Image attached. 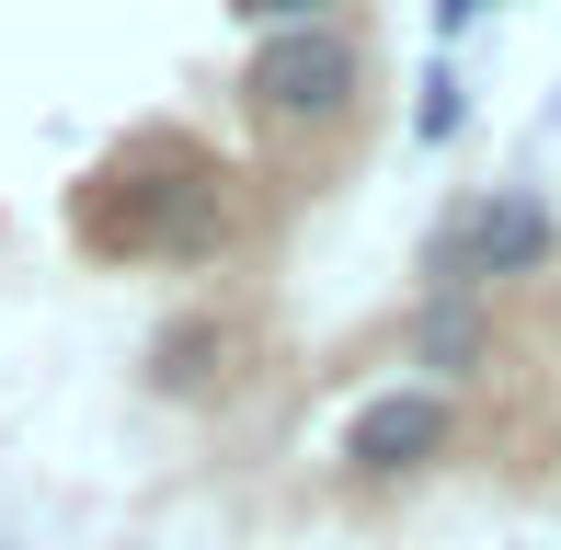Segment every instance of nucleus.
Returning <instances> with one entry per match:
<instances>
[{
    "label": "nucleus",
    "mask_w": 561,
    "mask_h": 550,
    "mask_svg": "<svg viewBox=\"0 0 561 550\" xmlns=\"http://www.w3.org/2000/svg\"><path fill=\"white\" fill-rule=\"evenodd\" d=\"M69 241L92 264H218L241 241V184L195 127H126L69 184Z\"/></svg>",
    "instance_id": "1"
},
{
    "label": "nucleus",
    "mask_w": 561,
    "mask_h": 550,
    "mask_svg": "<svg viewBox=\"0 0 561 550\" xmlns=\"http://www.w3.org/2000/svg\"><path fill=\"white\" fill-rule=\"evenodd\" d=\"M378 81H390L378 23L344 12V23H287V35H252V58H241V81H229V92H241L252 149H264L298 195H310V184H333L355 149H367Z\"/></svg>",
    "instance_id": "2"
},
{
    "label": "nucleus",
    "mask_w": 561,
    "mask_h": 550,
    "mask_svg": "<svg viewBox=\"0 0 561 550\" xmlns=\"http://www.w3.org/2000/svg\"><path fill=\"white\" fill-rule=\"evenodd\" d=\"M561 264V218L539 184H481L424 230V298H493Z\"/></svg>",
    "instance_id": "3"
},
{
    "label": "nucleus",
    "mask_w": 561,
    "mask_h": 550,
    "mask_svg": "<svg viewBox=\"0 0 561 550\" xmlns=\"http://www.w3.org/2000/svg\"><path fill=\"white\" fill-rule=\"evenodd\" d=\"M458 447H470L458 390H378V402H355V424H344V482L355 493H413V482H436Z\"/></svg>",
    "instance_id": "4"
},
{
    "label": "nucleus",
    "mask_w": 561,
    "mask_h": 550,
    "mask_svg": "<svg viewBox=\"0 0 561 550\" xmlns=\"http://www.w3.org/2000/svg\"><path fill=\"white\" fill-rule=\"evenodd\" d=\"M264 367V344H252V310H229V298H195V310H172L161 333H149V356H138V379H149V402H184V413H207L229 402V390Z\"/></svg>",
    "instance_id": "5"
},
{
    "label": "nucleus",
    "mask_w": 561,
    "mask_h": 550,
    "mask_svg": "<svg viewBox=\"0 0 561 550\" xmlns=\"http://www.w3.org/2000/svg\"><path fill=\"white\" fill-rule=\"evenodd\" d=\"M401 356L447 367V379H481V367H493V298H424V310L401 321Z\"/></svg>",
    "instance_id": "6"
},
{
    "label": "nucleus",
    "mask_w": 561,
    "mask_h": 550,
    "mask_svg": "<svg viewBox=\"0 0 561 550\" xmlns=\"http://www.w3.org/2000/svg\"><path fill=\"white\" fill-rule=\"evenodd\" d=\"M458 127H470V81L436 58V69H424V104H413V138H424V149H447Z\"/></svg>",
    "instance_id": "7"
},
{
    "label": "nucleus",
    "mask_w": 561,
    "mask_h": 550,
    "mask_svg": "<svg viewBox=\"0 0 561 550\" xmlns=\"http://www.w3.org/2000/svg\"><path fill=\"white\" fill-rule=\"evenodd\" d=\"M229 12H241L252 35H287V23H344V12H367V0H229Z\"/></svg>",
    "instance_id": "8"
},
{
    "label": "nucleus",
    "mask_w": 561,
    "mask_h": 550,
    "mask_svg": "<svg viewBox=\"0 0 561 550\" xmlns=\"http://www.w3.org/2000/svg\"><path fill=\"white\" fill-rule=\"evenodd\" d=\"M424 12H436V46H447V35H470V23L493 12V0H424Z\"/></svg>",
    "instance_id": "9"
}]
</instances>
